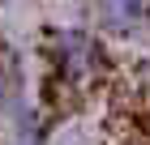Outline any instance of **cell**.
I'll use <instances>...</instances> for the list:
<instances>
[{
  "mask_svg": "<svg viewBox=\"0 0 150 145\" xmlns=\"http://www.w3.org/2000/svg\"><path fill=\"white\" fill-rule=\"evenodd\" d=\"M47 60H52V68H56V77L64 85H77V90L94 85V81L103 77V68H107L103 43L90 30H77V26L56 30L47 39Z\"/></svg>",
  "mask_w": 150,
  "mask_h": 145,
  "instance_id": "1",
  "label": "cell"
},
{
  "mask_svg": "<svg viewBox=\"0 0 150 145\" xmlns=\"http://www.w3.org/2000/svg\"><path fill=\"white\" fill-rule=\"evenodd\" d=\"M94 22L107 34L129 39L150 22V0H94Z\"/></svg>",
  "mask_w": 150,
  "mask_h": 145,
  "instance_id": "2",
  "label": "cell"
},
{
  "mask_svg": "<svg viewBox=\"0 0 150 145\" xmlns=\"http://www.w3.org/2000/svg\"><path fill=\"white\" fill-rule=\"evenodd\" d=\"M0 111L9 115H26V81H22V68L13 60L0 56Z\"/></svg>",
  "mask_w": 150,
  "mask_h": 145,
  "instance_id": "3",
  "label": "cell"
},
{
  "mask_svg": "<svg viewBox=\"0 0 150 145\" xmlns=\"http://www.w3.org/2000/svg\"><path fill=\"white\" fill-rule=\"evenodd\" d=\"M17 145H26V141H17Z\"/></svg>",
  "mask_w": 150,
  "mask_h": 145,
  "instance_id": "4",
  "label": "cell"
}]
</instances>
